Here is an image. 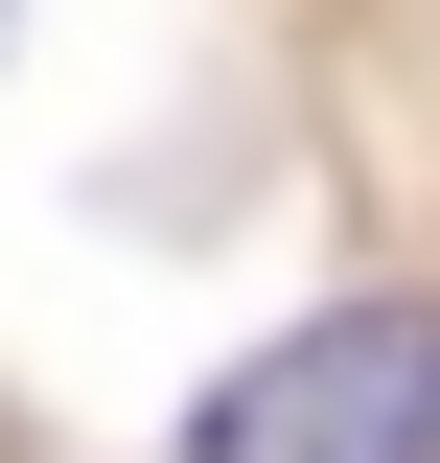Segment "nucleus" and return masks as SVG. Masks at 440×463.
<instances>
[{"label": "nucleus", "instance_id": "obj_1", "mask_svg": "<svg viewBox=\"0 0 440 463\" xmlns=\"http://www.w3.org/2000/svg\"><path fill=\"white\" fill-rule=\"evenodd\" d=\"M186 463H440V301H325L186 417Z\"/></svg>", "mask_w": 440, "mask_h": 463}]
</instances>
